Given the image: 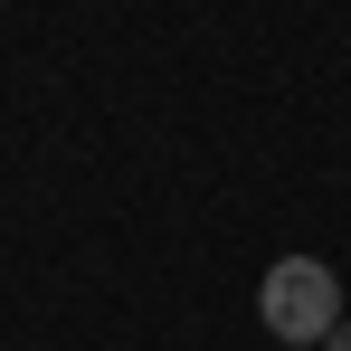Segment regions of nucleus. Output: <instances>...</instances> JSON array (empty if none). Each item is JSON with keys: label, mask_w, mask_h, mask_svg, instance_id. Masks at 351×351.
<instances>
[{"label": "nucleus", "mask_w": 351, "mask_h": 351, "mask_svg": "<svg viewBox=\"0 0 351 351\" xmlns=\"http://www.w3.org/2000/svg\"><path fill=\"white\" fill-rule=\"evenodd\" d=\"M256 313H266V332L285 351H323L332 323H342V276H332V256H276L266 285H256Z\"/></svg>", "instance_id": "obj_1"}, {"label": "nucleus", "mask_w": 351, "mask_h": 351, "mask_svg": "<svg viewBox=\"0 0 351 351\" xmlns=\"http://www.w3.org/2000/svg\"><path fill=\"white\" fill-rule=\"evenodd\" d=\"M323 351H351V313H342V323H332V342H323Z\"/></svg>", "instance_id": "obj_2"}]
</instances>
